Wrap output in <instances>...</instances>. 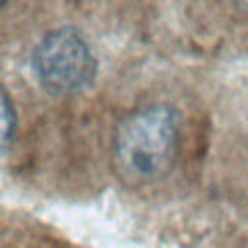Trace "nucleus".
I'll use <instances>...</instances> for the list:
<instances>
[{
  "label": "nucleus",
  "instance_id": "obj_2",
  "mask_svg": "<svg viewBox=\"0 0 248 248\" xmlns=\"http://www.w3.org/2000/svg\"><path fill=\"white\" fill-rule=\"evenodd\" d=\"M31 66L37 79L52 93H78L95 78V56L74 29L46 33L33 50Z\"/></svg>",
  "mask_w": 248,
  "mask_h": 248
},
{
  "label": "nucleus",
  "instance_id": "obj_4",
  "mask_svg": "<svg viewBox=\"0 0 248 248\" xmlns=\"http://www.w3.org/2000/svg\"><path fill=\"white\" fill-rule=\"evenodd\" d=\"M234 2H236L238 8H242L244 12H248V0H234Z\"/></svg>",
  "mask_w": 248,
  "mask_h": 248
},
{
  "label": "nucleus",
  "instance_id": "obj_1",
  "mask_svg": "<svg viewBox=\"0 0 248 248\" xmlns=\"http://www.w3.org/2000/svg\"><path fill=\"white\" fill-rule=\"evenodd\" d=\"M180 120L169 105L141 107L124 116L112 136V163L128 184L163 178L178 153Z\"/></svg>",
  "mask_w": 248,
  "mask_h": 248
},
{
  "label": "nucleus",
  "instance_id": "obj_5",
  "mask_svg": "<svg viewBox=\"0 0 248 248\" xmlns=\"http://www.w3.org/2000/svg\"><path fill=\"white\" fill-rule=\"evenodd\" d=\"M2 2H6V0H0V4H2Z\"/></svg>",
  "mask_w": 248,
  "mask_h": 248
},
{
  "label": "nucleus",
  "instance_id": "obj_3",
  "mask_svg": "<svg viewBox=\"0 0 248 248\" xmlns=\"http://www.w3.org/2000/svg\"><path fill=\"white\" fill-rule=\"evenodd\" d=\"M14 128H16L14 107H12V101H10L8 93L0 85V157L10 147V141H12V136H14Z\"/></svg>",
  "mask_w": 248,
  "mask_h": 248
}]
</instances>
